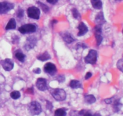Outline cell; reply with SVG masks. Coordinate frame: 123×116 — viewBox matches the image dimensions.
Listing matches in <instances>:
<instances>
[{"label":"cell","mask_w":123,"mask_h":116,"mask_svg":"<svg viewBox=\"0 0 123 116\" xmlns=\"http://www.w3.org/2000/svg\"><path fill=\"white\" fill-rule=\"evenodd\" d=\"M32 71H33V72H34L35 74H39L41 73V72H42V70H41V69L40 68H36L34 69L33 70H32Z\"/></svg>","instance_id":"31"},{"label":"cell","mask_w":123,"mask_h":116,"mask_svg":"<svg viewBox=\"0 0 123 116\" xmlns=\"http://www.w3.org/2000/svg\"><path fill=\"white\" fill-rule=\"evenodd\" d=\"M14 5L11 2L4 1L0 2V14H5L14 8Z\"/></svg>","instance_id":"9"},{"label":"cell","mask_w":123,"mask_h":116,"mask_svg":"<svg viewBox=\"0 0 123 116\" xmlns=\"http://www.w3.org/2000/svg\"><path fill=\"white\" fill-rule=\"evenodd\" d=\"M43 70L45 73L48 74L52 76L56 74V72H57L56 65L51 62L46 63L43 66Z\"/></svg>","instance_id":"6"},{"label":"cell","mask_w":123,"mask_h":116,"mask_svg":"<svg viewBox=\"0 0 123 116\" xmlns=\"http://www.w3.org/2000/svg\"><path fill=\"white\" fill-rule=\"evenodd\" d=\"M46 108L49 110H51L53 108V105L52 104L51 102H50L49 101H46Z\"/></svg>","instance_id":"29"},{"label":"cell","mask_w":123,"mask_h":116,"mask_svg":"<svg viewBox=\"0 0 123 116\" xmlns=\"http://www.w3.org/2000/svg\"><path fill=\"white\" fill-rule=\"evenodd\" d=\"M118 102H119V100L118 101L117 99H115L114 97H112L111 98L105 99V102L106 104H112V105H114V104H115Z\"/></svg>","instance_id":"25"},{"label":"cell","mask_w":123,"mask_h":116,"mask_svg":"<svg viewBox=\"0 0 123 116\" xmlns=\"http://www.w3.org/2000/svg\"><path fill=\"white\" fill-rule=\"evenodd\" d=\"M56 80L58 81L59 83H63L65 81V80H66V77H65L64 75H59L57 77V78L56 79Z\"/></svg>","instance_id":"28"},{"label":"cell","mask_w":123,"mask_h":116,"mask_svg":"<svg viewBox=\"0 0 123 116\" xmlns=\"http://www.w3.org/2000/svg\"><path fill=\"white\" fill-rule=\"evenodd\" d=\"M28 110L32 116H36L42 112V108L37 101H32L28 105Z\"/></svg>","instance_id":"2"},{"label":"cell","mask_w":123,"mask_h":116,"mask_svg":"<svg viewBox=\"0 0 123 116\" xmlns=\"http://www.w3.org/2000/svg\"><path fill=\"white\" fill-rule=\"evenodd\" d=\"M16 27V22L14 18H12L10 19L9 21L7 24L6 26V30H14Z\"/></svg>","instance_id":"16"},{"label":"cell","mask_w":123,"mask_h":116,"mask_svg":"<svg viewBox=\"0 0 123 116\" xmlns=\"http://www.w3.org/2000/svg\"><path fill=\"white\" fill-rule=\"evenodd\" d=\"M92 73H91V72H86V74H85L84 79H85V80L90 79L92 77Z\"/></svg>","instance_id":"30"},{"label":"cell","mask_w":123,"mask_h":116,"mask_svg":"<svg viewBox=\"0 0 123 116\" xmlns=\"http://www.w3.org/2000/svg\"><path fill=\"white\" fill-rule=\"evenodd\" d=\"M27 15L30 18L34 19H38L40 16V10L39 8L35 6H31L28 8Z\"/></svg>","instance_id":"5"},{"label":"cell","mask_w":123,"mask_h":116,"mask_svg":"<svg viewBox=\"0 0 123 116\" xmlns=\"http://www.w3.org/2000/svg\"><path fill=\"white\" fill-rule=\"evenodd\" d=\"M14 57L16 59H18L19 62L23 63L24 62L25 60V58H26V56L20 50H17L14 53Z\"/></svg>","instance_id":"17"},{"label":"cell","mask_w":123,"mask_h":116,"mask_svg":"<svg viewBox=\"0 0 123 116\" xmlns=\"http://www.w3.org/2000/svg\"><path fill=\"white\" fill-rule=\"evenodd\" d=\"M69 87L72 89H78L82 87L81 83L78 80H72L69 83Z\"/></svg>","instance_id":"18"},{"label":"cell","mask_w":123,"mask_h":116,"mask_svg":"<svg viewBox=\"0 0 123 116\" xmlns=\"http://www.w3.org/2000/svg\"><path fill=\"white\" fill-rule=\"evenodd\" d=\"M60 35L61 36V37H62L64 41L65 42H66V43L68 44L72 43V42H73L75 41V39L73 38V36L71 35V33L67 32V31L61 33H60Z\"/></svg>","instance_id":"14"},{"label":"cell","mask_w":123,"mask_h":116,"mask_svg":"<svg viewBox=\"0 0 123 116\" xmlns=\"http://www.w3.org/2000/svg\"><path fill=\"white\" fill-rule=\"evenodd\" d=\"M93 116H102L98 113H95L93 115Z\"/></svg>","instance_id":"35"},{"label":"cell","mask_w":123,"mask_h":116,"mask_svg":"<svg viewBox=\"0 0 123 116\" xmlns=\"http://www.w3.org/2000/svg\"><path fill=\"white\" fill-rule=\"evenodd\" d=\"M66 111L62 108H58L54 112V116H66Z\"/></svg>","instance_id":"22"},{"label":"cell","mask_w":123,"mask_h":116,"mask_svg":"<svg viewBox=\"0 0 123 116\" xmlns=\"http://www.w3.org/2000/svg\"><path fill=\"white\" fill-rule=\"evenodd\" d=\"M72 15H73V17L74 18V19H77V20H79V19H80V14L77 8H72Z\"/></svg>","instance_id":"24"},{"label":"cell","mask_w":123,"mask_h":116,"mask_svg":"<svg viewBox=\"0 0 123 116\" xmlns=\"http://www.w3.org/2000/svg\"><path fill=\"white\" fill-rule=\"evenodd\" d=\"M97 60V52L95 50H90L87 55L84 58V61L86 64L94 65Z\"/></svg>","instance_id":"4"},{"label":"cell","mask_w":123,"mask_h":116,"mask_svg":"<svg viewBox=\"0 0 123 116\" xmlns=\"http://www.w3.org/2000/svg\"><path fill=\"white\" fill-rule=\"evenodd\" d=\"M123 59L121 58V59H119V60H118L117 63V68L120 71H121V72H123Z\"/></svg>","instance_id":"26"},{"label":"cell","mask_w":123,"mask_h":116,"mask_svg":"<svg viewBox=\"0 0 123 116\" xmlns=\"http://www.w3.org/2000/svg\"><path fill=\"white\" fill-rule=\"evenodd\" d=\"M36 86L38 90L41 91H44L49 89L48 85V80L46 79L40 77L37 79L36 82Z\"/></svg>","instance_id":"8"},{"label":"cell","mask_w":123,"mask_h":116,"mask_svg":"<svg viewBox=\"0 0 123 116\" xmlns=\"http://www.w3.org/2000/svg\"><path fill=\"white\" fill-rule=\"evenodd\" d=\"M94 32L95 37L96 39L97 45H100L103 39V37L102 36V27L98 26V25H96L94 28Z\"/></svg>","instance_id":"11"},{"label":"cell","mask_w":123,"mask_h":116,"mask_svg":"<svg viewBox=\"0 0 123 116\" xmlns=\"http://www.w3.org/2000/svg\"><path fill=\"white\" fill-rule=\"evenodd\" d=\"M37 40L35 36H30L26 38V42L25 43L24 48L26 50L29 51L31 49H33L34 47L36 46L37 44Z\"/></svg>","instance_id":"10"},{"label":"cell","mask_w":123,"mask_h":116,"mask_svg":"<svg viewBox=\"0 0 123 116\" xmlns=\"http://www.w3.org/2000/svg\"><path fill=\"white\" fill-rule=\"evenodd\" d=\"M50 93L56 101H64L67 98L66 91L61 88H52L50 90Z\"/></svg>","instance_id":"1"},{"label":"cell","mask_w":123,"mask_h":116,"mask_svg":"<svg viewBox=\"0 0 123 116\" xmlns=\"http://www.w3.org/2000/svg\"><path fill=\"white\" fill-rule=\"evenodd\" d=\"M47 2L49 4H51L52 5H55V4L57 3L58 1L57 0H53V1H47Z\"/></svg>","instance_id":"33"},{"label":"cell","mask_w":123,"mask_h":116,"mask_svg":"<svg viewBox=\"0 0 123 116\" xmlns=\"http://www.w3.org/2000/svg\"><path fill=\"white\" fill-rule=\"evenodd\" d=\"M83 116H93V115H92L90 112H85V113L84 114Z\"/></svg>","instance_id":"34"},{"label":"cell","mask_w":123,"mask_h":116,"mask_svg":"<svg viewBox=\"0 0 123 116\" xmlns=\"http://www.w3.org/2000/svg\"><path fill=\"white\" fill-rule=\"evenodd\" d=\"M26 93H30V94H34L33 88H32V87H31V88H28L26 91Z\"/></svg>","instance_id":"32"},{"label":"cell","mask_w":123,"mask_h":116,"mask_svg":"<svg viewBox=\"0 0 123 116\" xmlns=\"http://www.w3.org/2000/svg\"><path fill=\"white\" fill-rule=\"evenodd\" d=\"M95 22L97 24L96 25H98L100 27H102V25H103L106 22L105 18L103 12H100L99 13H97L95 18Z\"/></svg>","instance_id":"12"},{"label":"cell","mask_w":123,"mask_h":116,"mask_svg":"<svg viewBox=\"0 0 123 116\" xmlns=\"http://www.w3.org/2000/svg\"><path fill=\"white\" fill-rule=\"evenodd\" d=\"M19 32L22 34L30 33H34L37 31V26L35 24L29 23L25 24L24 25H21L18 29Z\"/></svg>","instance_id":"3"},{"label":"cell","mask_w":123,"mask_h":116,"mask_svg":"<svg viewBox=\"0 0 123 116\" xmlns=\"http://www.w3.org/2000/svg\"><path fill=\"white\" fill-rule=\"evenodd\" d=\"M84 100L86 103L92 104L96 102V98L95 97L94 95H92V94H89V95H86L84 97Z\"/></svg>","instance_id":"19"},{"label":"cell","mask_w":123,"mask_h":116,"mask_svg":"<svg viewBox=\"0 0 123 116\" xmlns=\"http://www.w3.org/2000/svg\"><path fill=\"white\" fill-rule=\"evenodd\" d=\"M24 10L22 8H19V10H18V11L16 12V16L17 18H19V19H21L24 17Z\"/></svg>","instance_id":"27"},{"label":"cell","mask_w":123,"mask_h":116,"mask_svg":"<svg viewBox=\"0 0 123 116\" xmlns=\"http://www.w3.org/2000/svg\"><path fill=\"white\" fill-rule=\"evenodd\" d=\"M21 96V94L20 93L19 91L14 90L13 91L11 92L10 93V97L12 99H13V100H17V99H19V98Z\"/></svg>","instance_id":"21"},{"label":"cell","mask_w":123,"mask_h":116,"mask_svg":"<svg viewBox=\"0 0 123 116\" xmlns=\"http://www.w3.org/2000/svg\"><path fill=\"white\" fill-rule=\"evenodd\" d=\"M78 29L79 30L78 33V36H82L85 35L86 33L88 31V29L87 26L85 25V24L83 22L79 23V25L78 26Z\"/></svg>","instance_id":"13"},{"label":"cell","mask_w":123,"mask_h":116,"mask_svg":"<svg viewBox=\"0 0 123 116\" xmlns=\"http://www.w3.org/2000/svg\"><path fill=\"white\" fill-rule=\"evenodd\" d=\"M92 7L95 9H101L103 7V3L100 0H92L91 1Z\"/></svg>","instance_id":"20"},{"label":"cell","mask_w":123,"mask_h":116,"mask_svg":"<svg viewBox=\"0 0 123 116\" xmlns=\"http://www.w3.org/2000/svg\"><path fill=\"white\" fill-rule=\"evenodd\" d=\"M0 64L2 66V68L6 71H10L14 68V62L12 59L9 58H6V59L1 60L0 61Z\"/></svg>","instance_id":"7"},{"label":"cell","mask_w":123,"mask_h":116,"mask_svg":"<svg viewBox=\"0 0 123 116\" xmlns=\"http://www.w3.org/2000/svg\"><path fill=\"white\" fill-rule=\"evenodd\" d=\"M50 58H51V56H50V54L47 51H45L43 53H41L39 55L37 56V59L42 62H44L50 59Z\"/></svg>","instance_id":"15"},{"label":"cell","mask_w":123,"mask_h":116,"mask_svg":"<svg viewBox=\"0 0 123 116\" xmlns=\"http://www.w3.org/2000/svg\"><path fill=\"white\" fill-rule=\"evenodd\" d=\"M37 3L38 4V6H39L40 7L42 8V10H43V12H44V13H48V12H49V7L47 6V5L44 4V3L40 2V1H37Z\"/></svg>","instance_id":"23"}]
</instances>
